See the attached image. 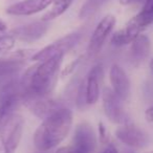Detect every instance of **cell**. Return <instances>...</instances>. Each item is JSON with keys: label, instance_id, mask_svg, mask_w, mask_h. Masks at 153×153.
<instances>
[{"label": "cell", "instance_id": "6da1fadb", "mask_svg": "<svg viewBox=\"0 0 153 153\" xmlns=\"http://www.w3.org/2000/svg\"><path fill=\"white\" fill-rule=\"evenodd\" d=\"M64 56H57L46 61L39 62L30 67L20 83L21 96H51L58 80L60 66Z\"/></svg>", "mask_w": 153, "mask_h": 153}, {"label": "cell", "instance_id": "7a4b0ae2", "mask_svg": "<svg viewBox=\"0 0 153 153\" xmlns=\"http://www.w3.org/2000/svg\"><path fill=\"white\" fill-rule=\"evenodd\" d=\"M72 112L61 107L43 120L34 133V145L39 151H49L61 144L70 131Z\"/></svg>", "mask_w": 153, "mask_h": 153}, {"label": "cell", "instance_id": "3957f363", "mask_svg": "<svg viewBox=\"0 0 153 153\" xmlns=\"http://www.w3.org/2000/svg\"><path fill=\"white\" fill-rule=\"evenodd\" d=\"M24 129V121L21 115L14 114L0 129V153H15Z\"/></svg>", "mask_w": 153, "mask_h": 153}, {"label": "cell", "instance_id": "277c9868", "mask_svg": "<svg viewBox=\"0 0 153 153\" xmlns=\"http://www.w3.org/2000/svg\"><path fill=\"white\" fill-rule=\"evenodd\" d=\"M80 39H81V35L79 33L68 34L38 51L30 60L36 62H43L53 57H57V56H64L79 42Z\"/></svg>", "mask_w": 153, "mask_h": 153}, {"label": "cell", "instance_id": "5b68a950", "mask_svg": "<svg viewBox=\"0 0 153 153\" xmlns=\"http://www.w3.org/2000/svg\"><path fill=\"white\" fill-rule=\"evenodd\" d=\"M20 101L39 119H46L56 110L61 108V105L51 96H21Z\"/></svg>", "mask_w": 153, "mask_h": 153}, {"label": "cell", "instance_id": "8992f818", "mask_svg": "<svg viewBox=\"0 0 153 153\" xmlns=\"http://www.w3.org/2000/svg\"><path fill=\"white\" fill-rule=\"evenodd\" d=\"M103 108L105 115L110 122L117 125L130 123L129 117L122 106V100L110 88H105L103 91Z\"/></svg>", "mask_w": 153, "mask_h": 153}, {"label": "cell", "instance_id": "52a82bcc", "mask_svg": "<svg viewBox=\"0 0 153 153\" xmlns=\"http://www.w3.org/2000/svg\"><path fill=\"white\" fill-rule=\"evenodd\" d=\"M117 23V19L113 15H106L104 18L100 20L90 37L89 44H88V55L94 56L101 51L103 44L105 43L106 39L111 34L113 27Z\"/></svg>", "mask_w": 153, "mask_h": 153}, {"label": "cell", "instance_id": "ba28073f", "mask_svg": "<svg viewBox=\"0 0 153 153\" xmlns=\"http://www.w3.org/2000/svg\"><path fill=\"white\" fill-rule=\"evenodd\" d=\"M115 136L120 142L130 148H143L148 144L147 134L131 123L120 126L115 130Z\"/></svg>", "mask_w": 153, "mask_h": 153}, {"label": "cell", "instance_id": "9c48e42d", "mask_svg": "<svg viewBox=\"0 0 153 153\" xmlns=\"http://www.w3.org/2000/svg\"><path fill=\"white\" fill-rule=\"evenodd\" d=\"M74 147L82 153H94L97 147V135L94 128L88 123H81L76 127Z\"/></svg>", "mask_w": 153, "mask_h": 153}, {"label": "cell", "instance_id": "30bf717a", "mask_svg": "<svg viewBox=\"0 0 153 153\" xmlns=\"http://www.w3.org/2000/svg\"><path fill=\"white\" fill-rule=\"evenodd\" d=\"M48 23L41 20L14 28L10 32V35L13 36L16 40L25 43H33L42 38L48 30Z\"/></svg>", "mask_w": 153, "mask_h": 153}, {"label": "cell", "instance_id": "8fae6325", "mask_svg": "<svg viewBox=\"0 0 153 153\" xmlns=\"http://www.w3.org/2000/svg\"><path fill=\"white\" fill-rule=\"evenodd\" d=\"M103 76H104V68L102 64L94 65L88 72L87 78L85 80L87 105H94L99 101Z\"/></svg>", "mask_w": 153, "mask_h": 153}, {"label": "cell", "instance_id": "7c38bea8", "mask_svg": "<svg viewBox=\"0 0 153 153\" xmlns=\"http://www.w3.org/2000/svg\"><path fill=\"white\" fill-rule=\"evenodd\" d=\"M112 90L122 101H126L130 94V80L126 71L117 64H113L109 71Z\"/></svg>", "mask_w": 153, "mask_h": 153}, {"label": "cell", "instance_id": "4fadbf2b", "mask_svg": "<svg viewBox=\"0 0 153 153\" xmlns=\"http://www.w3.org/2000/svg\"><path fill=\"white\" fill-rule=\"evenodd\" d=\"M53 0H22L7 9V13L12 16H30L42 12L53 4Z\"/></svg>", "mask_w": 153, "mask_h": 153}, {"label": "cell", "instance_id": "5bb4252c", "mask_svg": "<svg viewBox=\"0 0 153 153\" xmlns=\"http://www.w3.org/2000/svg\"><path fill=\"white\" fill-rule=\"evenodd\" d=\"M143 30L135 23L133 20H129L126 26L123 30H120L115 32L111 37V44L114 46H124L132 43L138 36Z\"/></svg>", "mask_w": 153, "mask_h": 153}, {"label": "cell", "instance_id": "9a60e30c", "mask_svg": "<svg viewBox=\"0 0 153 153\" xmlns=\"http://www.w3.org/2000/svg\"><path fill=\"white\" fill-rule=\"evenodd\" d=\"M151 51L150 39L146 35H140L133 42L131 43L130 48V57L134 64L143 63L146 59H148Z\"/></svg>", "mask_w": 153, "mask_h": 153}, {"label": "cell", "instance_id": "2e32d148", "mask_svg": "<svg viewBox=\"0 0 153 153\" xmlns=\"http://www.w3.org/2000/svg\"><path fill=\"white\" fill-rule=\"evenodd\" d=\"M25 65L23 60L15 59H0V81H3V85L7 82L13 81V76H15L21 68Z\"/></svg>", "mask_w": 153, "mask_h": 153}, {"label": "cell", "instance_id": "e0dca14e", "mask_svg": "<svg viewBox=\"0 0 153 153\" xmlns=\"http://www.w3.org/2000/svg\"><path fill=\"white\" fill-rule=\"evenodd\" d=\"M143 30L153 23V0H146L142 11L132 18Z\"/></svg>", "mask_w": 153, "mask_h": 153}, {"label": "cell", "instance_id": "ac0fdd59", "mask_svg": "<svg viewBox=\"0 0 153 153\" xmlns=\"http://www.w3.org/2000/svg\"><path fill=\"white\" fill-rule=\"evenodd\" d=\"M74 0H53V7H51L48 12L44 14L42 16V21L48 22L51 20H53L56 18L60 17L61 15H63L66 11L70 7V5L72 4Z\"/></svg>", "mask_w": 153, "mask_h": 153}, {"label": "cell", "instance_id": "d6986e66", "mask_svg": "<svg viewBox=\"0 0 153 153\" xmlns=\"http://www.w3.org/2000/svg\"><path fill=\"white\" fill-rule=\"evenodd\" d=\"M108 0H86V2L82 5L79 12V17L81 19H86L96 14Z\"/></svg>", "mask_w": 153, "mask_h": 153}, {"label": "cell", "instance_id": "ffe728a7", "mask_svg": "<svg viewBox=\"0 0 153 153\" xmlns=\"http://www.w3.org/2000/svg\"><path fill=\"white\" fill-rule=\"evenodd\" d=\"M76 104L79 109H83L87 105V101H86V85L84 80L80 83L79 89H78V92H76Z\"/></svg>", "mask_w": 153, "mask_h": 153}, {"label": "cell", "instance_id": "44dd1931", "mask_svg": "<svg viewBox=\"0 0 153 153\" xmlns=\"http://www.w3.org/2000/svg\"><path fill=\"white\" fill-rule=\"evenodd\" d=\"M15 41L16 39L10 34H7V36L0 37V53L11 51L15 45Z\"/></svg>", "mask_w": 153, "mask_h": 153}, {"label": "cell", "instance_id": "7402d4cb", "mask_svg": "<svg viewBox=\"0 0 153 153\" xmlns=\"http://www.w3.org/2000/svg\"><path fill=\"white\" fill-rule=\"evenodd\" d=\"M37 49H18L15 53L13 55L12 58H15V59L19 60H26V59H32L33 56L37 53Z\"/></svg>", "mask_w": 153, "mask_h": 153}, {"label": "cell", "instance_id": "603a6c76", "mask_svg": "<svg viewBox=\"0 0 153 153\" xmlns=\"http://www.w3.org/2000/svg\"><path fill=\"white\" fill-rule=\"evenodd\" d=\"M98 127H99V138H100V142L102 144H108L109 140H110V136H109V132L107 130L106 126L104 125V123L100 122L98 124Z\"/></svg>", "mask_w": 153, "mask_h": 153}, {"label": "cell", "instance_id": "cb8c5ba5", "mask_svg": "<svg viewBox=\"0 0 153 153\" xmlns=\"http://www.w3.org/2000/svg\"><path fill=\"white\" fill-rule=\"evenodd\" d=\"M81 61V58H78L76 60H74V61H72L71 63H69L67 66L65 67V69H64V71L62 72V76H67V74H69L70 72L74 70V68H76V66L78 65V63Z\"/></svg>", "mask_w": 153, "mask_h": 153}, {"label": "cell", "instance_id": "d4e9b609", "mask_svg": "<svg viewBox=\"0 0 153 153\" xmlns=\"http://www.w3.org/2000/svg\"><path fill=\"white\" fill-rule=\"evenodd\" d=\"M56 153H82L81 151H79L76 148H74V146H68V147H61L59 148Z\"/></svg>", "mask_w": 153, "mask_h": 153}, {"label": "cell", "instance_id": "484cf974", "mask_svg": "<svg viewBox=\"0 0 153 153\" xmlns=\"http://www.w3.org/2000/svg\"><path fill=\"white\" fill-rule=\"evenodd\" d=\"M145 119L149 123H153V105L145 111Z\"/></svg>", "mask_w": 153, "mask_h": 153}, {"label": "cell", "instance_id": "4316f807", "mask_svg": "<svg viewBox=\"0 0 153 153\" xmlns=\"http://www.w3.org/2000/svg\"><path fill=\"white\" fill-rule=\"evenodd\" d=\"M7 35V25L2 19H0V37Z\"/></svg>", "mask_w": 153, "mask_h": 153}, {"label": "cell", "instance_id": "83f0119b", "mask_svg": "<svg viewBox=\"0 0 153 153\" xmlns=\"http://www.w3.org/2000/svg\"><path fill=\"white\" fill-rule=\"evenodd\" d=\"M102 153H119V151H117V149L115 148V146H113V145L110 144L107 146V148L105 149Z\"/></svg>", "mask_w": 153, "mask_h": 153}, {"label": "cell", "instance_id": "f1b7e54d", "mask_svg": "<svg viewBox=\"0 0 153 153\" xmlns=\"http://www.w3.org/2000/svg\"><path fill=\"white\" fill-rule=\"evenodd\" d=\"M140 1H142V0H120V3L122 5H128L134 2H140Z\"/></svg>", "mask_w": 153, "mask_h": 153}, {"label": "cell", "instance_id": "f546056e", "mask_svg": "<svg viewBox=\"0 0 153 153\" xmlns=\"http://www.w3.org/2000/svg\"><path fill=\"white\" fill-rule=\"evenodd\" d=\"M149 66H150V69L153 71V58L150 60V63H149Z\"/></svg>", "mask_w": 153, "mask_h": 153}, {"label": "cell", "instance_id": "4dcf8cb0", "mask_svg": "<svg viewBox=\"0 0 153 153\" xmlns=\"http://www.w3.org/2000/svg\"><path fill=\"white\" fill-rule=\"evenodd\" d=\"M149 153H153V151H152V152H149Z\"/></svg>", "mask_w": 153, "mask_h": 153}, {"label": "cell", "instance_id": "1f68e13d", "mask_svg": "<svg viewBox=\"0 0 153 153\" xmlns=\"http://www.w3.org/2000/svg\"><path fill=\"white\" fill-rule=\"evenodd\" d=\"M128 153H132V152H128Z\"/></svg>", "mask_w": 153, "mask_h": 153}]
</instances>
